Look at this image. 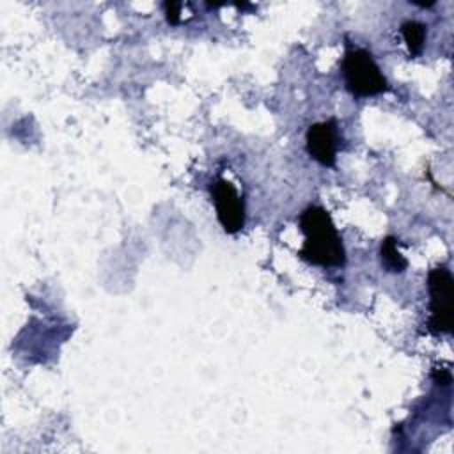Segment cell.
Segmentation results:
<instances>
[{
	"instance_id": "1",
	"label": "cell",
	"mask_w": 454,
	"mask_h": 454,
	"mask_svg": "<svg viewBox=\"0 0 454 454\" xmlns=\"http://www.w3.org/2000/svg\"><path fill=\"white\" fill-rule=\"evenodd\" d=\"M300 229L305 234L298 255L317 266H342L346 250L330 213L321 206H309L300 215Z\"/></svg>"
},
{
	"instance_id": "2",
	"label": "cell",
	"mask_w": 454,
	"mask_h": 454,
	"mask_svg": "<svg viewBox=\"0 0 454 454\" xmlns=\"http://www.w3.org/2000/svg\"><path fill=\"white\" fill-rule=\"evenodd\" d=\"M342 76L346 89L356 98H367L381 94L388 89L380 66L372 59L371 51L355 48L349 43L342 57Z\"/></svg>"
},
{
	"instance_id": "3",
	"label": "cell",
	"mask_w": 454,
	"mask_h": 454,
	"mask_svg": "<svg viewBox=\"0 0 454 454\" xmlns=\"http://www.w3.org/2000/svg\"><path fill=\"white\" fill-rule=\"evenodd\" d=\"M452 273L445 264L434 266L427 273L429 289V309L431 316L427 321V330L431 333H450L454 326L452 316Z\"/></svg>"
},
{
	"instance_id": "4",
	"label": "cell",
	"mask_w": 454,
	"mask_h": 454,
	"mask_svg": "<svg viewBox=\"0 0 454 454\" xmlns=\"http://www.w3.org/2000/svg\"><path fill=\"white\" fill-rule=\"evenodd\" d=\"M211 195L220 225L227 234H236L245 227V202L236 186L225 177H216L211 184Z\"/></svg>"
},
{
	"instance_id": "5",
	"label": "cell",
	"mask_w": 454,
	"mask_h": 454,
	"mask_svg": "<svg viewBox=\"0 0 454 454\" xmlns=\"http://www.w3.org/2000/svg\"><path fill=\"white\" fill-rule=\"evenodd\" d=\"M305 142L310 158L325 167H333L337 154V121L328 119L310 124L305 135Z\"/></svg>"
},
{
	"instance_id": "6",
	"label": "cell",
	"mask_w": 454,
	"mask_h": 454,
	"mask_svg": "<svg viewBox=\"0 0 454 454\" xmlns=\"http://www.w3.org/2000/svg\"><path fill=\"white\" fill-rule=\"evenodd\" d=\"M381 264L390 273H403L408 268V261L397 250V239L394 236H387L380 245Z\"/></svg>"
},
{
	"instance_id": "7",
	"label": "cell",
	"mask_w": 454,
	"mask_h": 454,
	"mask_svg": "<svg viewBox=\"0 0 454 454\" xmlns=\"http://www.w3.org/2000/svg\"><path fill=\"white\" fill-rule=\"evenodd\" d=\"M401 34L403 39L408 46V51L411 57H417L422 48H424V41H426V25L417 21V20H408L401 25Z\"/></svg>"
},
{
	"instance_id": "8",
	"label": "cell",
	"mask_w": 454,
	"mask_h": 454,
	"mask_svg": "<svg viewBox=\"0 0 454 454\" xmlns=\"http://www.w3.org/2000/svg\"><path fill=\"white\" fill-rule=\"evenodd\" d=\"M163 9H165L167 21H168L170 25H177V23L181 21V16H179V12H181V4H177V2H165V4H163Z\"/></svg>"
},
{
	"instance_id": "9",
	"label": "cell",
	"mask_w": 454,
	"mask_h": 454,
	"mask_svg": "<svg viewBox=\"0 0 454 454\" xmlns=\"http://www.w3.org/2000/svg\"><path fill=\"white\" fill-rule=\"evenodd\" d=\"M431 378L436 385H442V387H449L452 383V376L447 369H433Z\"/></svg>"
}]
</instances>
